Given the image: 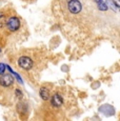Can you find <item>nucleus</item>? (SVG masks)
Segmentation results:
<instances>
[{
	"mask_svg": "<svg viewBox=\"0 0 120 121\" xmlns=\"http://www.w3.org/2000/svg\"><path fill=\"white\" fill-rule=\"evenodd\" d=\"M20 25H21V21L18 17L16 16H8L4 21L3 27L1 30H5L9 33H14V32H17L20 29Z\"/></svg>",
	"mask_w": 120,
	"mask_h": 121,
	"instance_id": "1",
	"label": "nucleus"
},
{
	"mask_svg": "<svg viewBox=\"0 0 120 121\" xmlns=\"http://www.w3.org/2000/svg\"><path fill=\"white\" fill-rule=\"evenodd\" d=\"M17 64L20 69H22L23 71H30L33 69L34 66V60L32 59L30 56H21L18 59Z\"/></svg>",
	"mask_w": 120,
	"mask_h": 121,
	"instance_id": "2",
	"label": "nucleus"
},
{
	"mask_svg": "<svg viewBox=\"0 0 120 121\" xmlns=\"http://www.w3.org/2000/svg\"><path fill=\"white\" fill-rule=\"evenodd\" d=\"M68 8H69V11L72 14H78L82 10V5L80 3V1H78V0H70L68 4Z\"/></svg>",
	"mask_w": 120,
	"mask_h": 121,
	"instance_id": "3",
	"label": "nucleus"
},
{
	"mask_svg": "<svg viewBox=\"0 0 120 121\" xmlns=\"http://www.w3.org/2000/svg\"><path fill=\"white\" fill-rule=\"evenodd\" d=\"M14 83V78L13 76L9 75V74H5V75H2L0 77V84L2 86H5V87H9L11 86Z\"/></svg>",
	"mask_w": 120,
	"mask_h": 121,
	"instance_id": "4",
	"label": "nucleus"
},
{
	"mask_svg": "<svg viewBox=\"0 0 120 121\" xmlns=\"http://www.w3.org/2000/svg\"><path fill=\"white\" fill-rule=\"evenodd\" d=\"M51 104L55 108H60V106L63 104V97L60 94H55L52 96V99H51Z\"/></svg>",
	"mask_w": 120,
	"mask_h": 121,
	"instance_id": "5",
	"label": "nucleus"
},
{
	"mask_svg": "<svg viewBox=\"0 0 120 121\" xmlns=\"http://www.w3.org/2000/svg\"><path fill=\"white\" fill-rule=\"evenodd\" d=\"M40 96L43 100H47L50 98V91H48L47 87L42 86L40 88Z\"/></svg>",
	"mask_w": 120,
	"mask_h": 121,
	"instance_id": "6",
	"label": "nucleus"
},
{
	"mask_svg": "<svg viewBox=\"0 0 120 121\" xmlns=\"http://www.w3.org/2000/svg\"><path fill=\"white\" fill-rule=\"evenodd\" d=\"M99 8H100V10L105 11V10L107 9V4H105V3H103V2H101V1H99Z\"/></svg>",
	"mask_w": 120,
	"mask_h": 121,
	"instance_id": "7",
	"label": "nucleus"
},
{
	"mask_svg": "<svg viewBox=\"0 0 120 121\" xmlns=\"http://www.w3.org/2000/svg\"><path fill=\"white\" fill-rule=\"evenodd\" d=\"M4 69H5L4 64L3 63H0V75H2V74L4 73Z\"/></svg>",
	"mask_w": 120,
	"mask_h": 121,
	"instance_id": "8",
	"label": "nucleus"
},
{
	"mask_svg": "<svg viewBox=\"0 0 120 121\" xmlns=\"http://www.w3.org/2000/svg\"><path fill=\"white\" fill-rule=\"evenodd\" d=\"M113 1L115 2V4H116V6L118 8V6L120 5V0H113Z\"/></svg>",
	"mask_w": 120,
	"mask_h": 121,
	"instance_id": "9",
	"label": "nucleus"
}]
</instances>
